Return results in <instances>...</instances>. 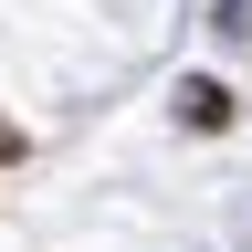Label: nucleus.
<instances>
[{
  "label": "nucleus",
  "instance_id": "obj_1",
  "mask_svg": "<svg viewBox=\"0 0 252 252\" xmlns=\"http://www.w3.org/2000/svg\"><path fill=\"white\" fill-rule=\"evenodd\" d=\"M179 116H189V126L210 137V126H231V94H220L210 74H189V84H179Z\"/></svg>",
  "mask_w": 252,
  "mask_h": 252
}]
</instances>
